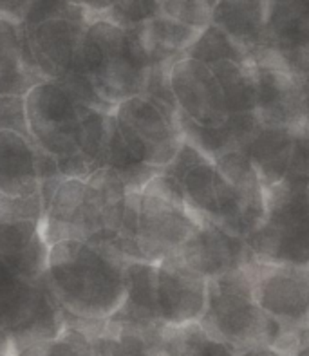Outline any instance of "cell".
Returning <instances> with one entry per match:
<instances>
[{"instance_id":"6da1fadb","label":"cell","mask_w":309,"mask_h":356,"mask_svg":"<svg viewBox=\"0 0 309 356\" xmlns=\"http://www.w3.org/2000/svg\"><path fill=\"white\" fill-rule=\"evenodd\" d=\"M127 261L114 246L62 241L49 248L47 284L65 315L109 321L125 300Z\"/></svg>"},{"instance_id":"7a4b0ae2","label":"cell","mask_w":309,"mask_h":356,"mask_svg":"<svg viewBox=\"0 0 309 356\" xmlns=\"http://www.w3.org/2000/svg\"><path fill=\"white\" fill-rule=\"evenodd\" d=\"M150 67L138 26L123 27L109 17H96L87 24L72 65L114 108L143 95Z\"/></svg>"},{"instance_id":"3957f363","label":"cell","mask_w":309,"mask_h":356,"mask_svg":"<svg viewBox=\"0 0 309 356\" xmlns=\"http://www.w3.org/2000/svg\"><path fill=\"white\" fill-rule=\"evenodd\" d=\"M201 324L235 351L275 346L293 351L296 333L287 331L257 304L246 266L208 280V306Z\"/></svg>"},{"instance_id":"277c9868","label":"cell","mask_w":309,"mask_h":356,"mask_svg":"<svg viewBox=\"0 0 309 356\" xmlns=\"http://www.w3.org/2000/svg\"><path fill=\"white\" fill-rule=\"evenodd\" d=\"M246 243L257 261L309 266V181L286 177L268 188L266 219Z\"/></svg>"},{"instance_id":"5b68a950","label":"cell","mask_w":309,"mask_h":356,"mask_svg":"<svg viewBox=\"0 0 309 356\" xmlns=\"http://www.w3.org/2000/svg\"><path fill=\"white\" fill-rule=\"evenodd\" d=\"M201 222L184 203L174 177L165 172L157 174L139 192L136 230L139 259L157 264L174 257L199 230Z\"/></svg>"},{"instance_id":"8992f818","label":"cell","mask_w":309,"mask_h":356,"mask_svg":"<svg viewBox=\"0 0 309 356\" xmlns=\"http://www.w3.org/2000/svg\"><path fill=\"white\" fill-rule=\"evenodd\" d=\"M63 330V309L51 293L47 277L29 280L0 261V331L17 353L54 340Z\"/></svg>"},{"instance_id":"52a82bcc","label":"cell","mask_w":309,"mask_h":356,"mask_svg":"<svg viewBox=\"0 0 309 356\" xmlns=\"http://www.w3.org/2000/svg\"><path fill=\"white\" fill-rule=\"evenodd\" d=\"M163 172L174 177L184 203L201 221L215 222L224 230L244 237L237 190L217 167L215 159L184 140Z\"/></svg>"},{"instance_id":"ba28073f","label":"cell","mask_w":309,"mask_h":356,"mask_svg":"<svg viewBox=\"0 0 309 356\" xmlns=\"http://www.w3.org/2000/svg\"><path fill=\"white\" fill-rule=\"evenodd\" d=\"M89 105L78 102L58 80H45L26 95L27 125L31 138L56 161L80 150L84 116Z\"/></svg>"},{"instance_id":"9c48e42d","label":"cell","mask_w":309,"mask_h":356,"mask_svg":"<svg viewBox=\"0 0 309 356\" xmlns=\"http://www.w3.org/2000/svg\"><path fill=\"white\" fill-rule=\"evenodd\" d=\"M116 127L138 161L165 168L184 141L180 113L159 107L145 95L132 96L114 108Z\"/></svg>"},{"instance_id":"30bf717a","label":"cell","mask_w":309,"mask_h":356,"mask_svg":"<svg viewBox=\"0 0 309 356\" xmlns=\"http://www.w3.org/2000/svg\"><path fill=\"white\" fill-rule=\"evenodd\" d=\"M255 300L292 333L309 327V266L250 261Z\"/></svg>"},{"instance_id":"8fae6325","label":"cell","mask_w":309,"mask_h":356,"mask_svg":"<svg viewBox=\"0 0 309 356\" xmlns=\"http://www.w3.org/2000/svg\"><path fill=\"white\" fill-rule=\"evenodd\" d=\"M255 67L257 116L266 125L299 127L308 120L301 80L277 51L266 45L250 54Z\"/></svg>"},{"instance_id":"7c38bea8","label":"cell","mask_w":309,"mask_h":356,"mask_svg":"<svg viewBox=\"0 0 309 356\" xmlns=\"http://www.w3.org/2000/svg\"><path fill=\"white\" fill-rule=\"evenodd\" d=\"M93 20L86 9L71 6L68 11L42 18L35 24H22L27 49L36 69L45 80H60L74 65L78 45Z\"/></svg>"},{"instance_id":"4fadbf2b","label":"cell","mask_w":309,"mask_h":356,"mask_svg":"<svg viewBox=\"0 0 309 356\" xmlns=\"http://www.w3.org/2000/svg\"><path fill=\"white\" fill-rule=\"evenodd\" d=\"M208 306V279L177 255L157 262V313L165 325L201 322Z\"/></svg>"},{"instance_id":"5bb4252c","label":"cell","mask_w":309,"mask_h":356,"mask_svg":"<svg viewBox=\"0 0 309 356\" xmlns=\"http://www.w3.org/2000/svg\"><path fill=\"white\" fill-rule=\"evenodd\" d=\"M168 80L181 116L201 125H221L226 122L228 111L212 67L189 56H181L172 63Z\"/></svg>"},{"instance_id":"9a60e30c","label":"cell","mask_w":309,"mask_h":356,"mask_svg":"<svg viewBox=\"0 0 309 356\" xmlns=\"http://www.w3.org/2000/svg\"><path fill=\"white\" fill-rule=\"evenodd\" d=\"M129 190L116 172L105 167L86 179L84 228L86 243L114 246L120 234ZM116 248V246H114Z\"/></svg>"},{"instance_id":"2e32d148","label":"cell","mask_w":309,"mask_h":356,"mask_svg":"<svg viewBox=\"0 0 309 356\" xmlns=\"http://www.w3.org/2000/svg\"><path fill=\"white\" fill-rule=\"evenodd\" d=\"M177 257L208 280L246 266L255 259L244 237L210 221L201 222L199 230L177 252Z\"/></svg>"},{"instance_id":"e0dca14e","label":"cell","mask_w":309,"mask_h":356,"mask_svg":"<svg viewBox=\"0 0 309 356\" xmlns=\"http://www.w3.org/2000/svg\"><path fill=\"white\" fill-rule=\"evenodd\" d=\"M49 248L40 222L0 212V261L15 273L29 280H44Z\"/></svg>"},{"instance_id":"ac0fdd59","label":"cell","mask_w":309,"mask_h":356,"mask_svg":"<svg viewBox=\"0 0 309 356\" xmlns=\"http://www.w3.org/2000/svg\"><path fill=\"white\" fill-rule=\"evenodd\" d=\"M45 81L36 69L22 24L0 17V96H26Z\"/></svg>"},{"instance_id":"d6986e66","label":"cell","mask_w":309,"mask_h":356,"mask_svg":"<svg viewBox=\"0 0 309 356\" xmlns=\"http://www.w3.org/2000/svg\"><path fill=\"white\" fill-rule=\"evenodd\" d=\"M40 147L26 136L0 131V190L9 197L40 192Z\"/></svg>"},{"instance_id":"ffe728a7","label":"cell","mask_w":309,"mask_h":356,"mask_svg":"<svg viewBox=\"0 0 309 356\" xmlns=\"http://www.w3.org/2000/svg\"><path fill=\"white\" fill-rule=\"evenodd\" d=\"M125 300L109 322L130 327L161 325L157 313V264L147 261L125 262Z\"/></svg>"},{"instance_id":"44dd1931","label":"cell","mask_w":309,"mask_h":356,"mask_svg":"<svg viewBox=\"0 0 309 356\" xmlns=\"http://www.w3.org/2000/svg\"><path fill=\"white\" fill-rule=\"evenodd\" d=\"M217 167L237 190L244 237L259 228L268 213V188L244 150H230L215 158Z\"/></svg>"},{"instance_id":"7402d4cb","label":"cell","mask_w":309,"mask_h":356,"mask_svg":"<svg viewBox=\"0 0 309 356\" xmlns=\"http://www.w3.org/2000/svg\"><path fill=\"white\" fill-rule=\"evenodd\" d=\"M271 4L274 0H217L212 9V24L251 54L266 45Z\"/></svg>"},{"instance_id":"603a6c76","label":"cell","mask_w":309,"mask_h":356,"mask_svg":"<svg viewBox=\"0 0 309 356\" xmlns=\"http://www.w3.org/2000/svg\"><path fill=\"white\" fill-rule=\"evenodd\" d=\"M86 179L63 177L44 208L42 232L49 246L62 241H86L84 228Z\"/></svg>"},{"instance_id":"cb8c5ba5","label":"cell","mask_w":309,"mask_h":356,"mask_svg":"<svg viewBox=\"0 0 309 356\" xmlns=\"http://www.w3.org/2000/svg\"><path fill=\"white\" fill-rule=\"evenodd\" d=\"M295 149L293 127L266 125L260 123L251 140L244 145V154L264 181L266 188L283 183L290 174Z\"/></svg>"},{"instance_id":"d4e9b609","label":"cell","mask_w":309,"mask_h":356,"mask_svg":"<svg viewBox=\"0 0 309 356\" xmlns=\"http://www.w3.org/2000/svg\"><path fill=\"white\" fill-rule=\"evenodd\" d=\"M136 26L152 65H172L175 60L184 56V51L199 35L198 29L161 15L147 18Z\"/></svg>"},{"instance_id":"484cf974","label":"cell","mask_w":309,"mask_h":356,"mask_svg":"<svg viewBox=\"0 0 309 356\" xmlns=\"http://www.w3.org/2000/svg\"><path fill=\"white\" fill-rule=\"evenodd\" d=\"M309 45V0H274L266 47L280 54Z\"/></svg>"},{"instance_id":"4316f807","label":"cell","mask_w":309,"mask_h":356,"mask_svg":"<svg viewBox=\"0 0 309 356\" xmlns=\"http://www.w3.org/2000/svg\"><path fill=\"white\" fill-rule=\"evenodd\" d=\"M215 78L223 90L228 114L257 113V83L253 60H226L212 65Z\"/></svg>"},{"instance_id":"83f0119b","label":"cell","mask_w":309,"mask_h":356,"mask_svg":"<svg viewBox=\"0 0 309 356\" xmlns=\"http://www.w3.org/2000/svg\"><path fill=\"white\" fill-rule=\"evenodd\" d=\"M161 351L166 356H237L235 349L214 337L201 322L163 325Z\"/></svg>"},{"instance_id":"f1b7e54d","label":"cell","mask_w":309,"mask_h":356,"mask_svg":"<svg viewBox=\"0 0 309 356\" xmlns=\"http://www.w3.org/2000/svg\"><path fill=\"white\" fill-rule=\"evenodd\" d=\"M184 56L198 60L208 67H212L215 63L226 62V60L241 62V60L250 58V54L242 49L228 33L223 31L215 24H208L205 29L199 31L196 40L190 44L189 49L184 51Z\"/></svg>"},{"instance_id":"f546056e","label":"cell","mask_w":309,"mask_h":356,"mask_svg":"<svg viewBox=\"0 0 309 356\" xmlns=\"http://www.w3.org/2000/svg\"><path fill=\"white\" fill-rule=\"evenodd\" d=\"M212 9L214 6L208 0H159L157 15L201 31L212 24Z\"/></svg>"},{"instance_id":"4dcf8cb0","label":"cell","mask_w":309,"mask_h":356,"mask_svg":"<svg viewBox=\"0 0 309 356\" xmlns=\"http://www.w3.org/2000/svg\"><path fill=\"white\" fill-rule=\"evenodd\" d=\"M42 356H93L90 337L78 327L65 325L56 339L42 343Z\"/></svg>"},{"instance_id":"1f68e13d","label":"cell","mask_w":309,"mask_h":356,"mask_svg":"<svg viewBox=\"0 0 309 356\" xmlns=\"http://www.w3.org/2000/svg\"><path fill=\"white\" fill-rule=\"evenodd\" d=\"M0 131H13L33 140L27 125L26 96H0Z\"/></svg>"},{"instance_id":"d6a6232c","label":"cell","mask_w":309,"mask_h":356,"mask_svg":"<svg viewBox=\"0 0 309 356\" xmlns=\"http://www.w3.org/2000/svg\"><path fill=\"white\" fill-rule=\"evenodd\" d=\"M0 212H6L9 216L22 217V219H31V221H44V203H42V194L36 192L31 195H22V197H9L4 195L0 201Z\"/></svg>"},{"instance_id":"836d02e7","label":"cell","mask_w":309,"mask_h":356,"mask_svg":"<svg viewBox=\"0 0 309 356\" xmlns=\"http://www.w3.org/2000/svg\"><path fill=\"white\" fill-rule=\"evenodd\" d=\"M290 179L309 181V118L295 127V149H293Z\"/></svg>"},{"instance_id":"e575fe53","label":"cell","mask_w":309,"mask_h":356,"mask_svg":"<svg viewBox=\"0 0 309 356\" xmlns=\"http://www.w3.org/2000/svg\"><path fill=\"white\" fill-rule=\"evenodd\" d=\"M69 4L78 6V8L86 9L87 13L93 18L96 17H105L114 9L118 4V0H65Z\"/></svg>"},{"instance_id":"d590c367","label":"cell","mask_w":309,"mask_h":356,"mask_svg":"<svg viewBox=\"0 0 309 356\" xmlns=\"http://www.w3.org/2000/svg\"><path fill=\"white\" fill-rule=\"evenodd\" d=\"M33 0H0V17L22 22Z\"/></svg>"},{"instance_id":"8d00e7d4","label":"cell","mask_w":309,"mask_h":356,"mask_svg":"<svg viewBox=\"0 0 309 356\" xmlns=\"http://www.w3.org/2000/svg\"><path fill=\"white\" fill-rule=\"evenodd\" d=\"M237 356H292V353L275 348V346H255V348L239 351Z\"/></svg>"},{"instance_id":"74e56055","label":"cell","mask_w":309,"mask_h":356,"mask_svg":"<svg viewBox=\"0 0 309 356\" xmlns=\"http://www.w3.org/2000/svg\"><path fill=\"white\" fill-rule=\"evenodd\" d=\"M42 343H36V346H31V348L22 349L20 353H17V356H42Z\"/></svg>"},{"instance_id":"f35d334b","label":"cell","mask_w":309,"mask_h":356,"mask_svg":"<svg viewBox=\"0 0 309 356\" xmlns=\"http://www.w3.org/2000/svg\"><path fill=\"white\" fill-rule=\"evenodd\" d=\"M208 2H210V4H212V6H214V4H215V2H217V0H208Z\"/></svg>"},{"instance_id":"ab89813d","label":"cell","mask_w":309,"mask_h":356,"mask_svg":"<svg viewBox=\"0 0 309 356\" xmlns=\"http://www.w3.org/2000/svg\"><path fill=\"white\" fill-rule=\"evenodd\" d=\"M2 197H4V194H2V190H0V201H2Z\"/></svg>"}]
</instances>
